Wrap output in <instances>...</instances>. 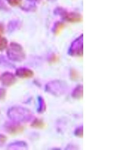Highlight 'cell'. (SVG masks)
<instances>
[{"instance_id": "obj_6", "label": "cell", "mask_w": 133, "mask_h": 150, "mask_svg": "<svg viewBox=\"0 0 133 150\" xmlns=\"http://www.w3.org/2000/svg\"><path fill=\"white\" fill-rule=\"evenodd\" d=\"M17 77L22 79H29L34 76V72L27 68H19L15 71Z\"/></svg>"}, {"instance_id": "obj_8", "label": "cell", "mask_w": 133, "mask_h": 150, "mask_svg": "<svg viewBox=\"0 0 133 150\" xmlns=\"http://www.w3.org/2000/svg\"><path fill=\"white\" fill-rule=\"evenodd\" d=\"M31 126L33 128H36V129H43L46 126L45 123L43 122L39 119L34 120V121L32 123Z\"/></svg>"}, {"instance_id": "obj_15", "label": "cell", "mask_w": 133, "mask_h": 150, "mask_svg": "<svg viewBox=\"0 0 133 150\" xmlns=\"http://www.w3.org/2000/svg\"><path fill=\"white\" fill-rule=\"evenodd\" d=\"M6 95V90L5 89H0V100L3 99L5 97Z\"/></svg>"}, {"instance_id": "obj_13", "label": "cell", "mask_w": 133, "mask_h": 150, "mask_svg": "<svg viewBox=\"0 0 133 150\" xmlns=\"http://www.w3.org/2000/svg\"><path fill=\"white\" fill-rule=\"evenodd\" d=\"M7 140V137L4 135H0V146L5 143Z\"/></svg>"}, {"instance_id": "obj_14", "label": "cell", "mask_w": 133, "mask_h": 150, "mask_svg": "<svg viewBox=\"0 0 133 150\" xmlns=\"http://www.w3.org/2000/svg\"><path fill=\"white\" fill-rule=\"evenodd\" d=\"M9 3L13 6H17L21 3V0H8Z\"/></svg>"}, {"instance_id": "obj_12", "label": "cell", "mask_w": 133, "mask_h": 150, "mask_svg": "<svg viewBox=\"0 0 133 150\" xmlns=\"http://www.w3.org/2000/svg\"><path fill=\"white\" fill-rule=\"evenodd\" d=\"M10 64L9 62H7L6 60L0 58V66L10 67Z\"/></svg>"}, {"instance_id": "obj_9", "label": "cell", "mask_w": 133, "mask_h": 150, "mask_svg": "<svg viewBox=\"0 0 133 150\" xmlns=\"http://www.w3.org/2000/svg\"><path fill=\"white\" fill-rule=\"evenodd\" d=\"M8 41L5 38H0V52L3 51L7 48Z\"/></svg>"}, {"instance_id": "obj_11", "label": "cell", "mask_w": 133, "mask_h": 150, "mask_svg": "<svg viewBox=\"0 0 133 150\" xmlns=\"http://www.w3.org/2000/svg\"><path fill=\"white\" fill-rule=\"evenodd\" d=\"M79 74L75 70H72L71 72V77L73 80H78L79 78Z\"/></svg>"}, {"instance_id": "obj_1", "label": "cell", "mask_w": 133, "mask_h": 150, "mask_svg": "<svg viewBox=\"0 0 133 150\" xmlns=\"http://www.w3.org/2000/svg\"><path fill=\"white\" fill-rule=\"evenodd\" d=\"M7 114L10 119L15 122L27 121L31 118L29 111L18 107L11 108L8 111Z\"/></svg>"}, {"instance_id": "obj_17", "label": "cell", "mask_w": 133, "mask_h": 150, "mask_svg": "<svg viewBox=\"0 0 133 150\" xmlns=\"http://www.w3.org/2000/svg\"><path fill=\"white\" fill-rule=\"evenodd\" d=\"M0 78H1V77H0Z\"/></svg>"}, {"instance_id": "obj_5", "label": "cell", "mask_w": 133, "mask_h": 150, "mask_svg": "<svg viewBox=\"0 0 133 150\" xmlns=\"http://www.w3.org/2000/svg\"><path fill=\"white\" fill-rule=\"evenodd\" d=\"M0 79L4 86L10 87L15 84L17 79L13 74L10 72H6L3 74Z\"/></svg>"}, {"instance_id": "obj_3", "label": "cell", "mask_w": 133, "mask_h": 150, "mask_svg": "<svg viewBox=\"0 0 133 150\" xmlns=\"http://www.w3.org/2000/svg\"><path fill=\"white\" fill-rule=\"evenodd\" d=\"M5 129L7 133L10 135H15L22 133L24 127L22 125L15 122H8L5 124Z\"/></svg>"}, {"instance_id": "obj_10", "label": "cell", "mask_w": 133, "mask_h": 150, "mask_svg": "<svg viewBox=\"0 0 133 150\" xmlns=\"http://www.w3.org/2000/svg\"><path fill=\"white\" fill-rule=\"evenodd\" d=\"M75 135L77 137H79L81 138L83 136V128L82 127H80L79 128L76 129V130H75Z\"/></svg>"}, {"instance_id": "obj_2", "label": "cell", "mask_w": 133, "mask_h": 150, "mask_svg": "<svg viewBox=\"0 0 133 150\" xmlns=\"http://www.w3.org/2000/svg\"><path fill=\"white\" fill-rule=\"evenodd\" d=\"M9 59L13 61L22 62L24 60L26 55L21 45L17 43H11L7 50Z\"/></svg>"}, {"instance_id": "obj_7", "label": "cell", "mask_w": 133, "mask_h": 150, "mask_svg": "<svg viewBox=\"0 0 133 150\" xmlns=\"http://www.w3.org/2000/svg\"><path fill=\"white\" fill-rule=\"evenodd\" d=\"M72 96L75 99H81L83 96V87L82 86H78L74 89Z\"/></svg>"}, {"instance_id": "obj_16", "label": "cell", "mask_w": 133, "mask_h": 150, "mask_svg": "<svg viewBox=\"0 0 133 150\" xmlns=\"http://www.w3.org/2000/svg\"><path fill=\"white\" fill-rule=\"evenodd\" d=\"M4 31V30L3 27L2 25L0 24V37H1L2 34H3Z\"/></svg>"}, {"instance_id": "obj_4", "label": "cell", "mask_w": 133, "mask_h": 150, "mask_svg": "<svg viewBox=\"0 0 133 150\" xmlns=\"http://www.w3.org/2000/svg\"><path fill=\"white\" fill-rule=\"evenodd\" d=\"M80 37L73 43L70 47L69 53L71 55L74 56H81L83 54V45L82 40Z\"/></svg>"}]
</instances>
